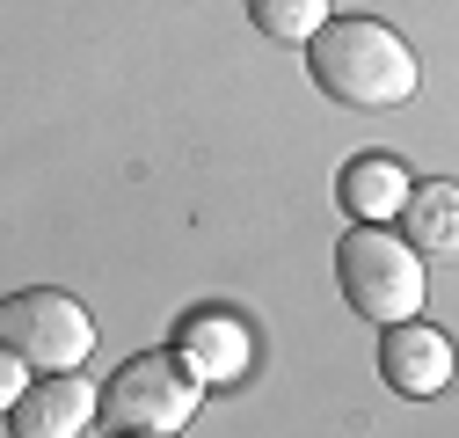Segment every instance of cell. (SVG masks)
<instances>
[{
    "label": "cell",
    "instance_id": "obj_1",
    "mask_svg": "<svg viewBox=\"0 0 459 438\" xmlns=\"http://www.w3.org/2000/svg\"><path fill=\"white\" fill-rule=\"evenodd\" d=\"M307 74L328 102L351 110H401L416 95V51L394 22L379 15H335L314 44H307Z\"/></svg>",
    "mask_w": 459,
    "mask_h": 438
},
{
    "label": "cell",
    "instance_id": "obj_2",
    "mask_svg": "<svg viewBox=\"0 0 459 438\" xmlns=\"http://www.w3.org/2000/svg\"><path fill=\"white\" fill-rule=\"evenodd\" d=\"M335 285L365 321L394 328V321H416L430 278H423V249L394 227H351L335 241Z\"/></svg>",
    "mask_w": 459,
    "mask_h": 438
},
{
    "label": "cell",
    "instance_id": "obj_3",
    "mask_svg": "<svg viewBox=\"0 0 459 438\" xmlns=\"http://www.w3.org/2000/svg\"><path fill=\"white\" fill-rule=\"evenodd\" d=\"M204 409V380L176 358V351H139L109 372L102 388V416L109 431H153V438H176L190 416Z\"/></svg>",
    "mask_w": 459,
    "mask_h": 438
},
{
    "label": "cell",
    "instance_id": "obj_4",
    "mask_svg": "<svg viewBox=\"0 0 459 438\" xmlns=\"http://www.w3.org/2000/svg\"><path fill=\"white\" fill-rule=\"evenodd\" d=\"M0 351H15L44 372H81V358L95 351V321L74 293H51V285H30L0 307Z\"/></svg>",
    "mask_w": 459,
    "mask_h": 438
},
{
    "label": "cell",
    "instance_id": "obj_5",
    "mask_svg": "<svg viewBox=\"0 0 459 438\" xmlns=\"http://www.w3.org/2000/svg\"><path fill=\"white\" fill-rule=\"evenodd\" d=\"M176 358L204 380V388H234L255 365V337H248V321L234 307H190L176 321Z\"/></svg>",
    "mask_w": 459,
    "mask_h": 438
},
{
    "label": "cell",
    "instance_id": "obj_6",
    "mask_svg": "<svg viewBox=\"0 0 459 438\" xmlns=\"http://www.w3.org/2000/svg\"><path fill=\"white\" fill-rule=\"evenodd\" d=\"M452 337L430 321H394L386 337H379V380L394 395H409V402H430L452 388Z\"/></svg>",
    "mask_w": 459,
    "mask_h": 438
},
{
    "label": "cell",
    "instance_id": "obj_7",
    "mask_svg": "<svg viewBox=\"0 0 459 438\" xmlns=\"http://www.w3.org/2000/svg\"><path fill=\"white\" fill-rule=\"evenodd\" d=\"M102 409V388H88L81 372H44L30 395L8 402V438H81Z\"/></svg>",
    "mask_w": 459,
    "mask_h": 438
},
{
    "label": "cell",
    "instance_id": "obj_8",
    "mask_svg": "<svg viewBox=\"0 0 459 438\" xmlns=\"http://www.w3.org/2000/svg\"><path fill=\"white\" fill-rule=\"evenodd\" d=\"M416 197L409 169H401L394 153H358V161H342V176H335V205L358 219V227H386V219H401Z\"/></svg>",
    "mask_w": 459,
    "mask_h": 438
},
{
    "label": "cell",
    "instance_id": "obj_9",
    "mask_svg": "<svg viewBox=\"0 0 459 438\" xmlns=\"http://www.w3.org/2000/svg\"><path fill=\"white\" fill-rule=\"evenodd\" d=\"M401 234H409L423 256H445V263H459V183H452V176H430V183H416L409 212H401Z\"/></svg>",
    "mask_w": 459,
    "mask_h": 438
},
{
    "label": "cell",
    "instance_id": "obj_10",
    "mask_svg": "<svg viewBox=\"0 0 459 438\" xmlns=\"http://www.w3.org/2000/svg\"><path fill=\"white\" fill-rule=\"evenodd\" d=\"M248 22L270 44H314L335 15H328V0H248Z\"/></svg>",
    "mask_w": 459,
    "mask_h": 438
},
{
    "label": "cell",
    "instance_id": "obj_11",
    "mask_svg": "<svg viewBox=\"0 0 459 438\" xmlns=\"http://www.w3.org/2000/svg\"><path fill=\"white\" fill-rule=\"evenodd\" d=\"M117 438H153V431H117Z\"/></svg>",
    "mask_w": 459,
    "mask_h": 438
}]
</instances>
